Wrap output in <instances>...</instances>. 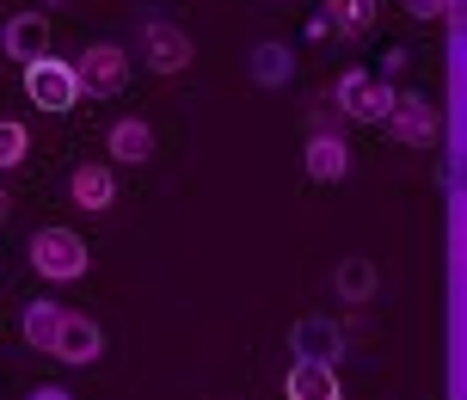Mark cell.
I'll return each instance as SVG.
<instances>
[{
	"mask_svg": "<svg viewBox=\"0 0 467 400\" xmlns=\"http://www.w3.org/2000/svg\"><path fill=\"white\" fill-rule=\"evenodd\" d=\"M394 80H375L369 68H345L338 80H332V111L350 123H388V111H394Z\"/></svg>",
	"mask_w": 467,
	"mask_h": 400,
	"instance_id": "1",
	"label": "cell"
},
{
	"mask_svg": "<svg viewBox=\"0 0 467 400\" xmlns=\"http://www.w3.org/2000/svg\"><path fill=\"white\" fill-rule=\"evenodd\" d=\"M25 253H31V271L44 283H74L93 271V253H87V240L74 235V228H37Z\"/></svg>",
	"mask_w": 467,
	"mask_h": 400,
	"instance_id": "2",
	"label": "cell"
},
{
	"mask_svg": "<svg viewBox=\"0 0 467 400\" xmlns=\"http://www.w3.org/2000/svg\"><path fill=\"white\" fill-rule=\"evenodd\" d=\"M74 80H80V99H117L130 87V49L123 44H87L74 56Z\"/></svg>",
	"mask_w": 467,
	"mask_h": 400,
	"instance_id": "3",
	"label": "cell"
},
{
	"mask_svg": "<svg viewBox=\"0 0 467 400\" xmlns=\"http://www.w3.org/2000/svg\"><path fill=\"white\" fill-rule=\"evenodd\" d=\"M25 99H31L37 111H74V105H80L74 62H62V56H37V62H25Z\"/></svg>",
	"mask_w": 467,
	"mask_h": 400,
	"instance_id": "4",
	"label": "cell"
},
{
	"mask_svg": "<svg viewBox=\"0 0 467 400\" xmlns=\"http://www.w3.org/2000/svg\"><path fill=\"white\" fill-rule=\"evenodd\" d=\"M191 56H197V44L185 37V25L172 19H141V62L154 74H185Z\"/></svg>",
	"mask_w": 467,
	"mask_h": 400,
	"instance_id": "5",
	"label": "cell"
},
{
	"mask_svg": "<svg viewBox=\"0 0 467 400\" xmlns=\"http://www.w3.org/2000/svg\"><path fill=\"white\" fill-rule=\"evenodd\" d=\"M388 136L406 142V148H437V136H443V118H437V105L424 93H400L394 111H388Z\"/></svg>",
	"mask_w": 467,
	"mask_h": 400,
	"instance_id": "6",
	"label": "cell"
},
{
	"mask_svg": "<svg viewBox=\"0 0 467 400\" xmlns=\"http://www.w3.org/2000/svg\"><path fill=\"white\" fill-rule=\"evenodd\" d=\"M49 357H56V363H68V370L99 363V357H105V332H99V321H93V314H62Z\"/></svg>",
	"mask_w": 467,
	"mask_h": 400,
	"instance_id": "7",
	"label": "cell"
},
{
	"mask_svg": "<svg viewBox=\"0 0 467 400\" xmlns=\"http://www.w3.org/2000/svg\"><path fill=\"white\" fill-rule=\"evenodd\" d=\"M289 352L302 357V363H327V370H338V357H345V332L332 327L327 314H302L296 332H289Z\"/></svg>",
	"mask_w": 467,
	"mask_h": 400,
	"instance_id": "8",
	"label": "cell"
},
{
	"mask_svg": "<svg viewBox=\"0 0 467 400\" xmlns=\"http://www.w3.org/2000/svg\"><path fill=\"white\" fill-rule=\"evenodd\" d=\"M302 166L314 185H338L350 173V142L338 130H307V148H302Z\"/></svg>",
	"mask_w": 467,
	"mask_h": 400,
	"instance_id": "9",
	"label": "cell"
},
{
	"mask_svg": "<svg viewBox=\"0 0 467 400\" xmlns=\"http://www.w3.org/2000/svg\"><path fill=\"white\" fill-rule=\"evenodd\" d=\"M68 197H74V210H87V216H105L117 204V173L105 161H80L68 173Z\"/></svg>",
	"mask_w": 467,
	"mask_h": 400,
	"instance_id": "10",
	"label": "cell"
},
{
	"mask_svg": "<svg viewBox=\"0 0 467 400\" xmlns=\"http://www.w3.org/2000/svg\"><path fill=\"white\" fill-rule=\"evenodd\" d=\"M0 49L13 56V62H37V56H49V19L31 6V13H13V19L0 25Z\"/></svg>",
	"mask_w": 467,
	"mask_h": 400,
	"instance_id": "11",
	"label": "cell"
},
{
	"mask_svg": "<svg viewBox=\"0 0 467 400\" xmlns=\"http://www.w3.org/2000/svg\"><path fill=\"white\" fill-rule=\"evenodd\" d=\"M246 74H253V87H265V93H283V87L296 80V56H289V44L265 37V44H253V56H246Z\"/></svg>",
	"mask_w": 467,
	"mask_h": 400,
	"instance_id": "12",
	"label": "cell"
},
{
	"mask_svg": "<svg viewBox=\"0 0 467 400\" xmlns=\"http://www.w3.org/2000/svg\"><path fill=\"white\" fill-rule=\"evenodd\" d=\"M105 154H111L117 166H141V161H154V123H141V118H117L111 130H105Z\"/></svg>",
	"mask_w": 467,
	"mask_h": 400,
	"instance_id": "13",
	"label": "cell"
},
{
	"mask_svg": "<svg viewBox=\"0 0 467 400\" xmlns=\"http://www.w3.org/2000/svg\"><path fill=\"white\" fill-rule=\"evenodd\" d=\"M283 400H345V388H338V370H327V363H289V376H283Z\"/></svg>",
	"mask_w": 467,
	"mask_h": 400,
	"instance_id": "14",
	"label": "cell"
},
{
	"mask_svg": "<svg viewBox=\"0 0 467 400\" xmlns=\"http://www.w3.org/2000/svg\"><path fill=\"white\" fill-rule=\"evenodd\" d=\"M375 19H381V0H327V19H320V31H338V37H369Z\"/></svg>",
	"mask_w": 467,
	"mask_h": 400,
	"instance_id": "15",
	"label": "cell"
},
{
	"mask_svg": "<svg viewBox=\"0 0 467 400\" xmlns=\"http://www.w3.org/2000/svg\"><path fill=\"white\" fill-rule=\"evenodd\" d=\"M375 265L363 259V253H350V259H338L332 265V296L338 302H375Z\"/></svg>",
	"mask_w": 467,
	"mask_h": 400,
	"instance_id": "16",
	"label": "cell"
},
{
	"mask_svg": "<svg viewBox=\"0 0 467 400\" xmlns=\"http://www.w3.org/2000/svg\"><path fill=\"white\" fill-rule=\"evenodd\" d=\"M62 314H68V308H62V302H49V296L25 302V314H19L25 345H31V352H49V345H56V327H62Z\"/></svg>",
	"mask_w": 467,
	"mask_h": 400,
	"instance_id": "17",
	"label": "cell"
},
{
	"mask_svg": "<svg viewBox=\"0 0 467 400\" xmlns=\"http://www.w3.org/2000/svg\"><path fill=\"white\" fill-rule=\"evenodd\" d=\"M25 148H31V136H25V123L0 118V173H13V166L25 161Z\"/></svg>",
	"mask_w": 467,
	"mask_h": 400,
	"instance_id": "18",
	"label": "cell"
},
{
	"mask_svg": "<svg viewBox=\"0 0 467 400\" xmlns=\"http://www.w3.org/2000/svg\"><path fill=\"white\" fill-rule=\"evenodd\" d=\"M400 6H406L412 19H443L449 13V0H400Z\"/></svg>",
	"mask_w": 467,
	"mask_h": 400,
	"instance_id": "19",
	"label": "cell"
},
{
	"mask_svg": "<svg viewBox=\"0 0 467 400\" xmlns=\"http://www.w3.org/2000/svg\"><path fill=\"white\" fill-rule=\"evenodd\" d=\"M25 400H74V395H68V388H62V382H44V388H31V395H25Z\"/></svg>",
	"mask_w": 467,
	"mask_h": 400,
	"instance_id": "20",
	"label": "cell"
},
{
	"mask_svg": "<svg viewBox=\"0 0 467 400\" xmlns=\"http://www.w3.org/2000/svg\"><path fill=\"white\" fill-rule=\"evenodd\" d=\"M406 68V49H388V62H381V74H375V80H388V74H400Z\"/></svg>",
	"mask_w": 467,
	"mask_h": 400,
	"instance_id": "21",
	"label": "cell"
},
{
	"mask_svg": "<svg viewBox=\"0 0 467 400\" xmlns=\"http://www.w3.org/2000/svg\"><path fill=\"white\" fill-rule=\"evenodd\" d=\"M6 204H13V197H6V191H0V216H6Z\"/></svg>",
	"mask_w": 467,
	"mask_h": 400,
	"instance_id": "22",
	"label": "cell"
}]
</instances>
